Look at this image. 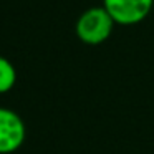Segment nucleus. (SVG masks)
<instances>
[{"mask_svg":"<svg viewBox=\"0 0 154 154\" xmlns=\"http://www.w3.org/2000/svg\"><path fill=\"white\" fill-rule=\"evenodd\" d=\"M114 20L106 12V8L101 7H91L85 10L78 17L75 25V33L78 40L85 45H101L111 37L114 28Z\"/></svg>","mask_w":154,"mask_h":154,"instance_id":"nucleus-1","label":"nucleus"},{"mask_svg":"<svg viewBox=\"0 0 154 154\" xmlns=\"http://www.w3.org/2000/svg\"><path fill=\"white\" fill-rule=\"evenodd\" d=\"M154 0H103V7L116 25L131 27L149 17Z\"/></svg>","mask_w":154,"mask_h":154,"instance_id":"nucleus-2","label":"nucleus"},{"mask_svg":"<svg viewBox=\"0 0 154 154\" xmlns=\"http://www.w3.org/2000/svg\"><path fill=\"white\" fill-rule=\"evenodd\" d=\"M27 137V126L18 113L8 108H0V154L18 151Z\"/></svg>","mask_w":154,"mask_h":154,"instance_id":"nucleus-3","label":"nucleus"},{"mask_svg":"<svg viewBox=\"0 0 154 154\" xmlns=\"http://www.w3.org/2000/svg\"><path fill=\"white\" fill-rule=\"evenodd\" d=\"M17 83V70L10 60L0 57V94L8 93Z\"/></svg>","mask_w":154,"mask_h":154,"instance_id":"nucleus-4","label":"nucleus"}]
</instances>
